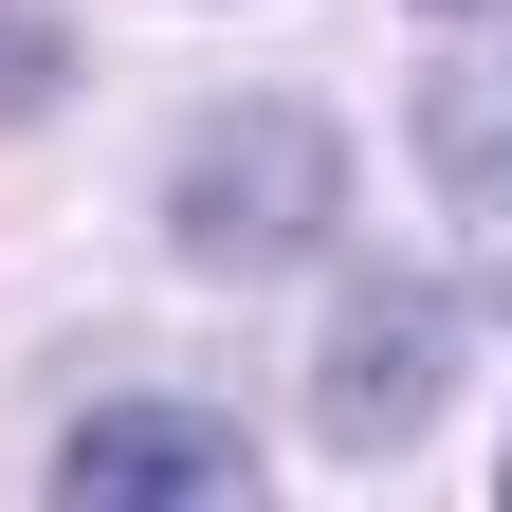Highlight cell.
<instances>
[{
	"label": "cell",
	"mask_w": 512,
	"mask_h": 512,
	"mask_svg": "<svg viewBox=\"0 0 512 512\" xmlns=\"http://www.w3.org/2000/svg\"><path fill=\"white\" fill-rule=\"evenodd\" d=\"M55 494L74 512H238L256 494V439L220 403H92L55 439Z\"/></svg>",
	"instance_id": "cell-4"
},
{
	"label": "cell",
	"mask_w": 512,
	"mask_h": 512,
	"mask_svg": "<svg viewBox=\"0 0 512 512\" xmlns=\"http://www.w3.org/2000/svg\"><path fill=\"white\" fill-rule=\"evenodd\" d=\"M494 494H512V458H494Z\"/></svg>",
	"instance_id": "cell-6"
},
{
	"label": "cell",
	"mask_w": 512,
	"mask_h": 512,
	"mask_svg": "<svg viewBox=\"0 0 512 512\" xmlns=\"http://www.w3.org/2000/svg\"><path fill=\"white\" fill-rule=\"evenodd\" d=\"M37 92H55V37L19 19V0H0V110H37Z\"/></svg>",
	"instance_id": "cell-5"
},
{
	"label": "cell",
	"mask_w": 512,
	"mask_h": 512,
	"mask_svg": "<svg viewBox=\"0 0 512 512\" xmlns=\"http://www.w3.org/2000/svg\"><path fill=\"white\" fill-rule=\"evenodd\" d=\"M421 183H439V220H458V256L512 293V0H458V37H439V74H421Z\"/></svg>",
	"instance_id": "cell-3"
},
{
	"label": "cell",
	"mask_w": 512,
	"mask_h": 512,
	"mask_svg": "<svg viewBox=\"0 0 512 512\" xmlns=\"http://www.w3.org/2000/svg\"><path fill=\"white\" fill-rule=\"evenodd\" d=\"M348 220V128L311 92H238L165 147V238L202 256V275H275V256H330Z\"/></svg>",
	"instance_id": "cell-1"
},
{
	"label": "cell",
	"mask_w": 512,
	"mask_h": 512,
	"mask_svg": "<svg viewBox=\"0 0 512 512\" xmlns=\"http://www.w3.org/2000/svg\"><path fill=\"white\" fill-rule=\"evenodd\" d=\"M439 19H458V0H439Z\"/></svg>",
	"instance_id": "cell-7"
},
{
	"label": "cell",
	"mask_w": 512,
	"mask_h": 512,
	"mask_svg": "<svg viewBox=\"0 0 512 512\" xmlns=\"http://www.w3.org/2000/svg\"><path fill=\"white\" fill-rule=\"evenodd\" d=\"M458 348H476V293H439V275H348L330 330H311V439H330V458H403V439L458 403Z\"/></svg>",
	"instance_id": "cell-2"
}]
</instances>
